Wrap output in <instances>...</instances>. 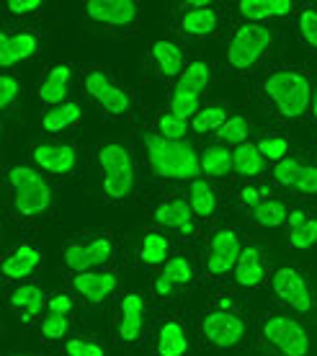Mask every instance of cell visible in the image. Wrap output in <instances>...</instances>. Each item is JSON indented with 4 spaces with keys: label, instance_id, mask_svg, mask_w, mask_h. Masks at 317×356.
Segmentation results:
<instances>
[{
    "label": "cell",
    "instance_id": "obj_1",
    "mask_svg": "<svg viewBox=\"0 0 317 356\" xmlns=\"http://www.w3.org/2000/svg\"><path fill=\"white\" fill-rule=\"evenodd\" d=\"M145 147H147V161H150L152 173L160 178H178V181L191 178V181H196L199 170H202V158L184 140L173 143V140H163L160 134H147Z\"/></svg>",
    "mask_w": 317,
    "mask_h": 356
},
{
    "label": "cell",
    "instance_id": "obj_2",
    "mask_svg": "<svg viewBox=\"0 0 317 356\" xmlns=\"http://www.w3.org/2000/svg\"><path fill=\"white\" fill-rule=\"evenodd\" d=\"M263 90L286 119H300L309 108V78L300 70H273L263 81Z\"/></svg>",
    "mask_w": 317,
    "mask_h": 356
},
{
    "label": "cell",
    "instance_id": "obj_3",
    "mask_svg": "<svg viewBox=\"0 0 317 356\" xmlns=\"http://www.w3.org/2000/svg\"><path fill=\"white\" fill-rule=\"evenodd\" d=\"M98 165L104 176V194L108 202H124L134 188V161L129 147L108 143L98 150Z\"/></svg>",
    "mask_w": 317,
    "mask_h": 356
},
{
    "label": "cell",
    "instance_id": "obj_4",
    "mask_svg": "<svg viewBox=\"0 0 317 356\" xmlns=\"http://www.w3.org/2000/svg\"><path fill=\"white\" fill-rule=\"evenodd\" d=\"M8 184L18 217H39L52 207V188L34 168H26V165L13 168L8 173Z\"/></svg>",
    "mask_w": 317,
    "mask_h": 356
},
{
    "label": "cell",
    "instance_id": "obj_5",
    "mask_svg": "<svg viewBox=\"0 0 317 356\" xmlns=\"http://www.w3.org/2000/svg\"><path fill=\"white\" fill-rule=\"evenodd\" d=\"M271 47V31L261 24H243L235 31L227 49V60L232 70H250L253 65L261 63L266 49Z\"/></svg>",
    "mask_w": 317,
    "mask_h": 356
},
{
    "label": "cell",
    "instance_id": "obj_6",
    "mask_svg": "<svg viewBox=\"0 0 317 356\" xmlns=\"http://www.w3.org/2000/svg\"><path fill=\"white\" fill-rule=\"evenodd\" d=\"M263 339L282 356H307L309 336L294 318L271 315L263 323Z\"/></svg>",
    "mask_w": 317,
    "mask_h": 356
},
{
    "label": "cell",
    "instance_id": "obj_7",
    "mask_svg": "<svg viewBox=\"0 0 317 356\" xmlns=\"http://www.w3.org/2000/svg\"><path fill=\"white\" fill-rule=\"evenodd\" d=\"M204 339L217 348H232L245 339V323L229 310H214L206 312L202 321Z\"/></svg>",
    "mask_w": 317,
    "mask_h": 356
},
{
    "label": "cell",
    "instance_id": "obj_8",
    "mask_svg": "<svg viewBox=\"0 0 317 356\" xmlns=\"http://www.w3.org/2000/svg\"><path fill=\"white\" fill-rule=\"evenodd\" d=\"M114 253V243L108 235H98L88 243H70L65 248V264L75 271V274H86L90 268L104 266L111 261Z\"/></svg>",
    "mask_w": 317,
    "mask_h": 356
},
{
    "label": "cell",
    "instance_id": "obj_9",
    "mask_svg": "<svg viewBox=\"0 0 317 356\" xmlns=\"http://www.w3.org/2000/svg\"><path fill=\"white\" fill-rule=\"evenodd\" d=\"M86 13L90 21L104 24V26L129 29L137 24L140 8L134 0H90L86 3Z\"/></svg>",
    "mask_w": 317,
    "mask_h": 356
},
{
    "label": "cell",
    "instance_id": "obj_10",
    "mask_svg": "<svg viewBox=\"0 0 317 356\" xmlns=\"http://www.w3.org/2000/svg\"><path fill=\"white\" fill-rule=\"evenodd\" d=\"M271 286L282 302H286L297 312H309L312 297H309V289L300 271H294V268H279L271 279Z\"/></svg>",
    "mask_w": 317,
    "mask_h": 356
},
{
    "label": "cell",
    "instance_id": "obj_11",
    "mask_svg": "<svg viewBox=\"0 0 317 356\" xmlns=\"http://www.w3.org/2000/svg\"><path fill=\"white\" fill-rule=\"evenodd\" d=\"M240 238L232 230H220L214 238H211V250H209V261H206V268H209L211 276H225L229 274L232 268L238 266L240 261Z\"/></svg>",
    "mask_w": 317,
    "mask_h": 356
},
{
    "label": "cell",
    "instance_id": "obj_12",
    "mask_svg": "<svg viewBox=\"0 0 317 356\" xmlns=\"http://www.w3.org/2000/svg\"><path fill=\"white\" fill-rule=\"evenodd\" d=\"M86 90L96 98L108 114H124L129 108V96L104 70H90L86 75Z\"/></svg>",
    "mask_w": 317,
    "mask_h": 356
},
{
    "label": "cell",
    "instance_id": "obj_13",
    "mask_svg": "<svg viewBox=\"0 0 317 356\" xmlns=\"http://www.w3.org/2000/svg\"><path fill=\"white\" fill-rule=\"evenodd\" d=\"M31 158L42 170L47 173H57V176H65V173H72L75 163H78V152L72 145H54L44 143L36 145L31 150Z\"/></svg>",
    "mask_w": 317,
    "mask_h": 356
},
{
    "label": "cell",
    "instance_id": "obj_14",
    "mask_svg": "<svg viewBox=\"0 0 317 356\" xmlns=\"http://www.w3.org/2000/svg\"><path fill=\"white\" fill-rule=\"evenodd\" d=\"M142 325H145V300H142V294H124L122 307H119V339L124 343H134L140 339Z\"/></svg>",
    "mask_w": 317,
    "mask_h": 356
},
{
    "label": "cell",
    "instance_id": "obj_15",
    "mask_svg": "<svg viewBox=\"0 0 317 356\" xmlns=\"http://www.w3.org/2000/svg\"><path fill=\"white\" fill-rule=\"evenodd\" d=\"M39 49V39L29 31H18V34H0V65L10 67V65L29 60L31 54Z\"/></svg>",
    "mask_w": 317,
    "mask_h": 356
},
{
    "label": "cell",
    "instance_id": "obj_16",
    "mask_svg": "<svg viewBox=\"0 0 317 356\" xmlns=\"http://www.w3.org/2000/svg\"><path fill=\"white\" fill-rule=\"evenodd\" d=\"M42 264V250L36 245L21 243L18 248H13L3 261V274L8 279H26L29 274H34Z\"/></svg>",
    "mask_w": 317,
    "mask_h": 356
},
{
    "label": "cell",
    "instance_id": "obj_17",
    "mask_svg": "<svg viewBox=\"0 0 317 356\" xmlns=\"http://www.w3.org/2000/svg\"><path fill=\"white\" fill-rule=\"evenodd\" d=\"M72 286L78 289V294H83L88 302H104L108 294L116 289V276L104 271V274H98V271H86V274H78L72 276Z\"/></svg>",
    "mask_w": 317,
    "mask_h": 356
},
{
    "label": "cell",
    "instance_id": "obj_18",
    "mask_svg": "<svg viewBox=\"0 0 317 356\" xmlns=\"http://www.w3.org/2000/svg\"><path fill=\"white\" fill-rule=\"evenodd\" d=\"M155 220L165 227H176L181 235H191L194 232V209L186 199H170L155 209Z\"/></svg>",
    "mask_w": 317,
    "mask_h": 356
},
{
    "label": "cell",
    "instance_id": "obj_19",
    "mask_svg": "<svg viewBox=\"0 0 317 356\" xmlns=\"http://www.w3.org/2000/svg\"><path fill=\"white\" fill-rule=\"evenodd\" d=\"M72 70L67 65H57L52 70L47 72L44 83L39 86V98L49 104V106H60L62 98L67 96V86H70Z\"/></svg>",
    "mask_w": 317,
    "mask_h": 356
},
{
    "label": "cell",
    "instance_id": "obj_20",
    "mask_svg": "<svg viewBox=\"0 0 317 356\" xmlns=\"http://www.w3.org/2000/svg\"><path fill=\"white\" fill-rule=\"evenodd\" d=\"M181 29H184V34H188V36H211L220 29V16H217V10L209 8V6L186 10L184 18H181Z\"/></svg>",
    "mask_w": 317,
    "mask_h": 356
},
{
    "label": "cell",
    "instance_id": "obj_21",
    "mask_svg": "<svg viewBox=\"0 0 317 356\" xmlns=\"http://www.w3.org/2000/svg\"><path fill=\"white\" fill-rule=\"evenodd\" d=\"M238 8L250 24H258L263 18L289 16L294 10V3H289V0H243Z\"/></svg>",
    "mask_w": 317,
    "mask_h": 356
},
{
    "label": "cell",
    "instance_id": "obj_22",
    "mask_svg": "<svg viewBox=\"0 0 317 356\" xmlns=\"http://www.w3.org/2000/svg\"><path fill=\"white\" fill-rule=\"evenodd\" d=\"M188 351V336L178 321H168L158 330V356H184Z\"/></svg>",
    "mask_w": 317,
    "mask_h": 356
},
{
    "label": "cell",
    "instance_id": "obj_23",
    "mask_svg": "<svg viewBox=\"0 0 317 356\" xmlns=\"http://www.w3.org/2000/svg\"><path fill=\"white\" fill-rule=\"evenodd\" d=\"M152 63L163 78H181L184 72V54L173 42H155L152 44Z\"/></svg>",
    "mask_w": 317,
    "mask_h": 356
},
{
    "label": "cell",
    "instance_id": "obj_24",
    "mask_svg": "<svg viewBox=\"0 0 317 356\" xmlns=\"http://www.w3.org/2000/svg\"><path fill=\"white\" fill-rule=\"evenodd\" d=\"M289 227H291L289 241L297 250H307L317 243V220L315 217H307L302 209L289 212Z\"/></svg>",
    "mask_w": 317,
    "mask_h": 356
},
{
    "label": "cell",
    "instance_id": "obj_25",
    "mask_svg": "<svg viewBox=\"0 0 317 356\" xmlns=\"http://www.w3.org/2000/svg\"><path fill=\"white\" fill-rule=\"evenodd\" d=\"M211 81V67L202 60H196L181 72V78L176 83L173 93H186V96H202V90H206Z\"/></svg>",
    "mask_w": 317,
    "mask_h": 356
},
{
    "label": "cell",
    "instance_id": "obj_26",
    "mask_svg": "<svg viewBox=\"0 0 317 356\" xmlns=\"http://www.w3.org/2000/svg\"><path fill=\"white\" fill-rule=\"evenodd\" d=\"M235 279L240 286H258L263 282V266H261V250L245 248L240 253V261L235 266Z\"/></svg>",
    "mask_w": 317,
    "mask_h": 356
},
{
    "label": "cell",
    "instance_id": "obj_27",
    "mask_svg": "<svg viewBox=\"0 0 317 356\" xmlns=\"http://www.w3.org/2000/svg\"><path fill=\"white\" fill-rule=\"evenodd\" d=\"M232 168H235V173L245 178L261 176L263 173V155L258 150V145H238V150L232 152Z\"/></svg>",
    "mask_w": 317,
    "mask_h": 356
},
{
    "label": "cell",
    "instance_id": "obj_28",
    "mask_svg": "<svg viewBox=\"0 0 317 356\" xmlns=\"http://www.w3.org/2000/svg\"><path fill=\"white\" fill-rule=\"evenodd\" d=\"M80 116H83V111H80L78 104L67 101V104H60V106L49 108L44 114V119H42V127H44L47 132H65V129H70V127L78 124Z\"/></svg>",
    "mask_w": 317,
    "mask_h": 356
},
{
    "label": "cell",
    "instance_id": "obj_29",
    "mask_svg": "<svg viewBox=\"0 0 317 356\" xmlns=\"http://www.w3.org/2000/svg\"><path fill=\"white\" fill-rule=\"evenodd\" d=\"M10 305L16 307V310L24 312V321H31V318H36L39 312H42V305H44V300H42V289L34 284H21L18 289H13V294H10Z\"/></svg>",
    "mask_w": 317,
    "mask_h": 356
},
{
    "label": "cell",
    "instance_id": "obj_30",
    "mask_svg": "<svg viewBox=\"0 0 317 356\" xmlns=\"http://www.w3.org/2000/svg\"><path fill=\"white\" fill-rule=\"evenodd\" d=\"M188 204H191V209H194V214H199V217H209V214H214V209H217V194H214V188L204 181V178H196V181H191V188H188Z\"/></svg>",
    "mask_w": 317,
    "mask_h": 356
},
{
    "label": "cell",
    "instance_id": "obj_31",
    "mask_svg": "<svg viewBox=\"0 0 317 356\" xmlns=\"http://www.w3.org/2000/svg\"><path fill=\"white\" fill-rule=\"evenodd\" d=\"M229 168H232V152L222 145H214V147H206L202 152V170L211 178H222L227 176Z\"/></svg>",
    "mask_w": 317,
    "mask_h": 356
},
{
    "label": "cell",
    "instance_id": "obj_32",
    "mask_svg": "<svg viewBox=\"0 0 317 356\" xmlns=\"http://www.w3.org/2000/svg\"><path fill=\"white\" fill-rule=\"evenodd\" d=\"M168 256V238L165 235H160V232H147L145 238H142V245H140V259L142 264H147V266H158L163 264Z\"/></svg>",
    "mask_w": 317,
    "mask_h": 356
},
{
    "label": "cell",
    "instance_id": "obj_33",
    "mask_svg": "<svg viewBox=\"0 0 317 356\" xmlns=\"http://www.w3.org/2000/svg\"><path fill=\"white\" fill-rule=\"evenodd\" d=\"M227 122V108L225 106H206L202 108L199 114L191 119V127H194L199 134L214 132V129H222Z\"/></svg>",
    "mask_w": 317,
    "mask_h": 356
},
{
    "label": "cell",
    "instance_id": "obj_34",
    "mask_svg": "<svg viewBox=\"0 0 317 356\" xmlns=\"http://www.w3.org/2000/svg\"><path fill=\"white\" fill-rule=\"evenodd\" d=\"M286 217H289V212H286L284 202H276V199H268V202H263L258 209H253V220H256V225H261V227H276V225H282Z\"/></svg>",
    "mask_w": 317,
    "mask_h": 356
},
{
    "label": "cell",
    "instance_id": "obj_35",
    "mask_svg": "<svg viewBox=\"0 0 317 356\" xmlns=\"http://www.w3.org/2000/svg\"><path fill=\"white\" fill-rule=\"evenodd\" d=\"M160 274H165L176 286H186L194 279V266H191V261L184 259V256H173V259H168L165 268H163Z\"/></svg>",
    "mask_w": 317,
    "mask_h": 356
},
{
    "label": "cell",
    "instance_id": "obj_36",
    "mask_svg": "<svg viewBox=\"0 0 317 356\" xmlns=\"http://www.w3.org/2000/svg\"><path fill=\"white\" fill-rule=\"evenodd\" d=\"M158 134L163 140H173V143H181L186 134V119L176 114H160L158 116Z\"/></svg>",
    "mask_w": 317,
    "mask_h": 356
},
{
    "label": "cell",
    "instance_id": "obj_37",
    "mask_svg": "<svg viewBox=\"0 0 317 356\" xmlns=\"http://www.w3.org/2000/svg\"><path fill=\"white\" fill-rule=\"evenodd\" d=\"M220 137L227 145H243L247 137V122L243 116H229L225 127L220 129Z\"/></svg>",
    "mask_w": 317,
    "mask_h": 356
},
{
    "label": "cell",
    "instance_id": "obj_38",
    "mask_svg": "<svg viewBox=\"0 0 317 356\" xmlns=\"http://www.w3.org/2000/svg\"><path fill=\"white\" fill-rule=\"evenodd\" d=\"M258 150L263 155V161H273V163H282L289 152V143L284 137H266L258 143Z\"/></svg>",
    "mask_w": 317,
    "mask_h": 356
},
{
    "label": "cell",
    "instance_id": "obj_39",
    "mask_svg": "<svg viewBox=\"0 0 317 356\" xmlns=\"http://www.w3.org/2000/svg\"><path fill=\"white\" fill-rule=\"evenodd\" d=\"M300 170H302V163L297 158H284L282 163H276V168H273V178L282 184V186H291L297 184V178H300Z\"/></svg>",
    "mask_w": 317,
    "mask_h": 356
},
{
    "label": "cell",
    "instance_id": "obj_40",
    "mask_svg": "<svg viewBox=\"0 0 317 356\" xmlns=\"http://www.w3.org/2000/svg\"><path fill=\"white\" fill-rule=\"evenodd\" d=\"M199 111H202V108H199V96L173 93V98H170V114H176L188 122V116H196Z\"/></svg>",
    "mask_w": 317,
    "mask_h": 356
},
{
    "label": "cell",
    "instance_id": "obj_41",
    "mask_svg": "<svg viewBox=\"0 0 317 356\" xmlns=\"http://www.w3.org/2000/svg\"><path fill=\"white\" fill-rule=\"evenodd\" d=\"M67 356H106V348L90 339H70L65 343Z\"/></svg>",
    "mask_w": 317,
    "mask_h": 356
},
{
    "label": "cell",
    "instance_id": "obj_42",
    "mask_svg": "<svg viewBox=\"0 0 317 356\" xmlns=\"http://www.w3.org/2000/svg\"><path fill=\"white\" fill-rule=\"evenodd\" d=\"M70 328V321H67V315H47L44 323H42V336L47 341H57V339H65V333Z\"/></svg>",
    "mask_w": 317,
    "mask_h": 356
},
{
    "label": "cell",
    "instance_id": "obj_43",
    "mask_svg": "<svg viewBox=\"0 0 317 356\" xmlns=\"http://www.w3.org/2000/svg\"><path fill=\"white\" fill-rule=\"evenodd\" d=\"M300 31H302V39L317 52V10L315 8H307L300 13Z\"/></svg>",
    "mask_w": 317,
    "mask_h": 356
},
{
    "label": "cell",
    "instance_id": "obj_44",
    "mask_svg": "<svg viewBox=\"0 0 317 356\" xmlns=\"http://www.w3.org/2000/svg\"><path fill=\"white\" fill-rule=\"evenodd\" d=\"M18 90H21V83H18L13 75L6 72V75L0 78V108H3V111H8V108L13 106Z\"/></svg>",
    "mask_w": 317,
    "mask_h": 356
},
{
    "label": "cell",
    "instance_id": "obj_45",
    "mask_svg": "<svg viewBox=\"0 0 317 356\" xmlns=\"http://www.w3.org/2000/svg\"><path fill=\"white\" fill-rule=\"evenodd\" d=\"M294 188L302 191V194H317V168L315 165H302L300 178H297Z\"/></svg>",
    "mask_w": 317,
    "mask_h": 356
},
{
    "label": "cell",
    "instance_id": "obj_46",
    "mask_svg": "<svg viewBox=\"0 0 317 356\" xmlns=\"http://www.w3.org/2000/svg\"><path fill=\"white\" fill-rule=\"evenodd\" d=\"M6 8H8L10 13H16V16H29V13H34L36 8H42V3H39V0H8Z\"/></svg>",
    "mask_w": 317,
    "mask_h": 356
},
{
    "label": "cell",
    "instance_id": "obj_47",
    "mask_svg": "<svg viewBox=\"0 0 317 356\" xmlns=\"http://www.w3.org/2000/svg\"><path fill=\"white\" fill-rule=\"evenodd\" d=\"M152 289H155V294H158L160 300H168V297H173V294H176L178 286L173 284V282H170L165 274H158V279H155Z\"/></svg>",
    "mask_w": 317,
    "mask_h": 356
},
{
    "label": "cell",
    "instance_id": "obj_48",
    "mask_svg": "<svg viewBox=\"0 0 317 356\" xmlns=\"http://www.w3.org/2000/svg\"><path fill=\"white\" fill-rule=\"evenodd\" d=\"M47 307H49L52 315H67V312L72 310V300L67 297V294H54Z\"/></svg>",
    "mask_w": 317,
    "mask_h": 356
},
{
    "label": "cell",
    "instance_id": "obj_49",
    "mask_svg": "<svg viewBox=\"0 0 317 356\" xmlns=\"http://www.w3.org/2000/svg\"><path fill=\"white\" fill-rule=\"evenodd\" d=\"M240 202H243L245 207H253V209H258V207L263 204V202H261V188L245 186L243 191H240Z\"/></svg>",
    "mask_w": 317,
    "mask_h": 356
},
{
    "label": "cell",
    "instance_id": "obj_50",
    "mask_svg": "<svg viewBox=\"0 0 317 356\" xmlns=\"http://www.w3.org/2000/svg\"><path fill=\"white\" fill-rule=\"evenodd\" d=\"M312 116L317 119V88H315V96H312Z\"/></svg>",
    "mask_w": 317,
    "mask_h": 356
},
{
    "label": "cell",
    "instance_id": "obj_51",
    "mask_svg": "<svg viewBox=\"0 0 317 356\" xmlns=\"http://www.w3.org/2000/svg\"><path fill=\"white\" fill-rule=\"evenodd\" d=\"M13 356H42V354H13Z\"/></svg>",
    "mask_w": 317,
    "mask_h": 356
}]
</instances>
